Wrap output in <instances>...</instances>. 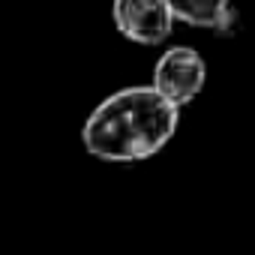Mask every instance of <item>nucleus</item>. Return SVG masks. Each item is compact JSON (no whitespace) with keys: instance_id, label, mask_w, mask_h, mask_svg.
Wrapping results in <instances>:
<instances>
[{"instance_id":"nucleus-1","label":"nucleus","mask_w":255,"mask_h":255,"mask_svg":"<svg viewBox=\"0 0 255 255\" xmlns=\"http://www.w3.org/2000/svg\"><path fill=\"white\" fill-rule=\"evenodd\" d=\"M177 126L180 108L162 99L150 84H135L114 90L87 114L81 144L99 162H144L174 138Z\"/></svg>"},{"instance_id":"nucleus-2","label":"nucleus","mask_w":255,"mask_h":255,"mask_svg":"<svg viewBox=\"0 0 255 255\" xmlns=\"http://www.w3.org/2000/svg\"><path fill=\"white\" fill-rule=\"evenodd\" d=\"M204 84H207V63L201 51L192 45H174L162 51L150 78V87L180 111L204 90Z\"/></svg>"},{"instance_id":"nucleus-3","label":"nucleus","mask_w":255,"mask_h":255,"mask_svg":"<svg viewBox=\"0 0 255 255\" xmlns=\"http://www.w3.org/2000/svg\"><path fill=\"white\" fill-rule=\"evenodd\" d=\"M111 18L123 39H129L135 45H147V48L165 42L177 24L165 0H114Z\"/></svg>"},{"instance_id":"nucleus-4","label":"nucleus","mask_w":255,"mask_h":255,"mask_svg":"<svg viewBox=\"0 0 255 255\" xmlns=\"http://www.w3.org/2000/svg\"><path fill=\"white\" fill-rule=\"evenodd\" d=\"M165 3L171 6L177 21L189 27H201V30L225 33L234 18L231 0H165Z\"/></svg>"}]
</instances>
